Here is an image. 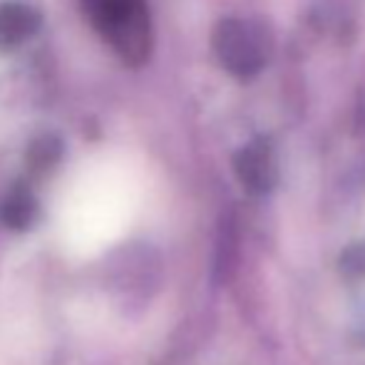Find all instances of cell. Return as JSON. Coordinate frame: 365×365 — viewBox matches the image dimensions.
<instances>
[{
    "instance_id": "1",
    "label": "cell",
    "mask_w": 365,
    "mask_h": 365,
    "mask_svg": "<svg viewBox=\"0 0 365 365\" xmlns=\"http://www.w3.org/2000/svg\"><path fill=\"white\" fill-rule=\"evenodd\" d=\"M85 20L102 43L125 63L137 65L149 50L145 0H77Z\"/></svg>"
},
{
    "instance_id": "2",
    "label": "cell",
    "mask_w": 365,
    "mask_h": 365,
    "mask_svg": "<svg viewBox=\"0 0 365 365\" xmlns=\"http://www.w3.org/2000/svg\"><path fill=\"white\" fill-rule=\"evenodd\" d=\"M338 281L356 333L365 341V239L348 246L338 259Z\"/></svg>"
}]
</instances>
